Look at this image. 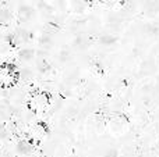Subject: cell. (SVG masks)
<instances>
[{
  "label": "cell",
  "mask_w": 159,
  "mask_h": 157,
  "mask_svg": "<svg viewBox=\"0 0 159 157\" xmlns=\"http://www.w3.org/2000/svg\"><path fill=\"white\" fill-rule=\"evenodd\" d=\"M31 103H32L35 110H42V108L46 107V104H48V97L45 96L43 93H36L35 96L32 97Z\"/></svg>",
  "instance_id": "obj_1"
},
{
  "label": "cell",
  "mask_w": 159,
  "mask_h": 157,
  "mask_svg": "<svg viewBox=\"0 0 159 157\" xmlns=\"http://www.w3.org/2000/svg\"><path fill=\"white\" fill-rule=\"evenodd\" d=\"M17 150L20 155H30L34 152V146L28 141H20L17 143Z\"/></svg>",
  "instance_id": "obj_2"
},
{
  "label": "cell",
  "mask_w": 159,
  "mask_h": 157,
  "mask_svg": "<svg viewBox=\"0 0 159 157\" xmlns=\"http://www.w3.org/2000/svg\"><path fill=\"white\" fill-rule=\"evenodd\" d=\"M31 8L30 7H27V6H24V7H20V10H18V15H20V18L21 19H28L31 17Z\"/></svg>",
  "instance_id": "obj_3"
},
{
  "label": "cell",
  "mask_w": 159,
  "mask_h": 157,
  "mask_svg": "<svg viewBox=\"0 0 159 157\" xmlns=\"http://www.w3.org/2000/svg\"><path fill=\"white\" fill-rule=\"evenodd\" d=\"M20 58L21 60H25V61H28V60H31V58H34V50L32 49H24V50H21L20 52Z\"/></svg>",
  "instance_id": "obj_4"
},
{
  "label": "cell",
  "mask_w": 159,
  "mask_h": 157,
  "mask_svg": "<svg viewBox=\"0 0 159 157\" xmlns=\"http://www.w3.org/2000/svg\"><path fill=\"white\" fill-rule=\"evenodd\" d=\"M10 19H11L10 11H7V10H0V25L10 22Z\"/></svg>",
  "instance_id": "obj_5"
},
{
  "label": "cell",
  "mask_w": 159,
  "mask_h": 157,
  "mask_svg": "<svg viewBox=\"0 0 159 157\" xmlns=\"http://www.w3.org/2000/svg\"><path fill=\"white\" fill-rule=\"evenodd\" d=\"M16 39H17V42H25L28 39V32L27 31L20 29L18 32L16 33Z\"/></svg>",
  "instance_id": "obj_6"
},
{
  "label": "cell",
  "mask_w": 159,
  "mask_h": 157,
  "mask_svg": "<svg viewBox=\"0 0 159 157\" xmlns=\"http://www.w3.org/2000/svg\"><path fill=\"white\" fill-rule=\"evenodd\" d=\"M38 68L41 70L42 72H45V71H48V70H49V64L46 63V60H43V58H42V60L38 61Z\"/></svg>",
  "instance_id": "obj_7"
},
{
  "label": "cell",
  "mask_w": 159,
  "mask_h": 157,
  "mask_svg": "<svg viewBox=\"0 0 159 157\" xmlns=\"http://www.w3.org/2000/svg\"><path fill=\"white\" fill-rule=\"evenodd\" d=\"M7 136H8V132H7V129H6V127L0 124V139H6Z\"/></svg>",
  "instance_id": "obj_8"
}]
</instances>
